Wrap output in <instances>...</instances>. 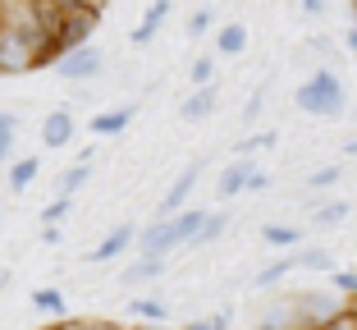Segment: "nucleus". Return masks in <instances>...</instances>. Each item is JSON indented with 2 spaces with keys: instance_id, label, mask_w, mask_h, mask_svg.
<instances>
[{
  "instance_id": "2f4dec72",
  "label": "nucleus",
  "mask_w": 357,
  "mask_h": 330,
  "mask_svg": "<svg viewBox=\"0 0 357 330\" xmlns=\"http://www.w3.org/2000/svg\"><path fill=\"white\" fill-rule=\"evenodd\" d=\"M51 330H124V326H115V321H78V317H60Z\"/></svg>"
},
{
  "instance_id": "4be33fe9",
  "label": "nucleus",
  "mask_w": 357,
  "mask_h": 330,
  "mask_svg": "<svg viewBox=\"0 0 357 330\" xmlns=\"http://www.w3.org/2000/svg\"><path fill=\"white\" fill-rule=\"evenodd\" d=\"M128 312H133L137 321H147V326H165V321H169V303L165 299H151V294L128 299Z\"/></svg>"
},
{
  "instance_id": "6e6552de",
  "label": "nucleus",
  "mask_w": 357,
  "mask_h": 330,
  "mask_svg": "<svg viewBox=\"0 0 357 330\" xmlns=\"http://www.w3.org/2000/svg\"><path fill=\"white\" fill-rule=\"evenodd\" d=\"M215 106H220V83L188 87V96L178 101V119H183V124H206V119L215 115Z\"/></svg>"
},
{
  "instance_id": "79ce46f5",
  "label": "nucleus",
  "mask_w": 357,
  "mask_h": 330,
  "mask_svg": "<svg viewBox=\"0 0 357 330\" xmlns=\"http://www.w3.org/2000/svg\"><path fill=\"white\" fill-rule=\"evenodd\" d=\"M0 230H5V211H0Z\"/></svg>"
},
{
  "instance_id": "c85d7f7f",
  "label": "nucleus",
  "mask_w": 357,
  "mask_h": 330,
  "mask_svg": "<svg viewBox=\"0 0 357 330\" xmlns=\"http://www.w3.org/2000/svg\"><path fill=\"white\" fill-rule=\"evenodd\" d=\"M74 202H78V197H60V193H55L51 202H46V207H42V225H60V220H64V216L74 211Z\"/></svg>"
},
{
  "instance_id": "9b49d317",
  "label": "nucleus",
  "mask_w": 357,
  "mask_h": 330,
  "mask_svg": "<svg viewBox=\"0 0 357 330\" xmlns=\"http://www.w3.org/2000/svg\"><path fill=\"white\" fill-rule=\"evenodd\" d=\"M169 10H174V0H151L147 10H142V19H137V28H133V37H128V42H133L137 51H142V46H151V42H156V32L165 28Z\"/></svg>"
},
{
  "instance_id": "1a4fd4ad",
  "label": "nucleus",
  "mask_w": 357,
  "mask_h": 330,
  "mask_svg": "<svg viewBox=\"0 0 357 330\" xmlns=\"http://www.w3.org/2000/svg\"><path fill=\"white\" fill-rule=\"evenodd\" d=\"M169 257H147V253H133V262H128L124 271H119V285L124 289H142V285H156L160 276H165Z\"/></svg>"
},
{
  "instance_id": "39448f33",
  "label": "nucleus",
  "mask_w": 357,
  "mask_h": 330,
  "mask_svg": "<svg viewBox=\"0 0 357 330\" xmlns=\"http://www.w3.org/2000/svg\"><path fill=\"white\" fill-rule=\"evenodd\" d=\"M37 138H42L46 151H64L69 142L78 138V115L69 106H55L42 115V128H37Z\"/></svg>"
},
{
  "instance_id": "20e7f679",
  "label": "nucleus",
  "mask_w": 357,
  "mask_h": 330,
  "mask_svg": "<svg viewBox=\"0 0 357 330\" xmlns=\"http://www.w3.org/2000/svg\"><path fill=\"white\" fill-rule=\"evenodd\" d=\"M137 230L142 225H133V220H119L115 230H105V239L87 253V262L92 267H110V262H119V257H128V248H137Z\"/></svg>"
},
{
  "instance_id": "9d476101",
  "label": "nucleus",
  "mask_w": 357,
  "mask_h": 330,
  "mask_svg": "<svg viewBox=\"0 0 357 330\" xmlns=\"http://www.w3.org/2000/svg\"><path fill=\"white\" fill-rule=\"evenodd\" d=\"M197 179H202V160L183 165V170H178V179L169 183V193L160 197V211H156V216H174V211H183V207H188V197H192V188H197Z\"/></svg>"
},
{
  "instance_id": "c756f323",
  "label": "nucleus",
  "mask_w": 357,
  "mask_h": 330,
  "mask_svg": "<svg viewBox=\"0 0 357 330\" xmlns=\"http://www.w3.org/2000/svg\"><path fill=\"white\" fill-rule=\"evenodd\" d=\"M215 28V14H211V5H202V10L188 14V37L197 42V37H206V32Z\"/></svg>"
},
{
  "instance_id": "f704fd0d",
  "label": "nucleus",
  "mask_w": 357,
  "mask_h": 330,
  "mask_svg": "<svg viewBox=\"0 0 357 330\" xmlns=\"http://www.w3.org/2000/svg\"><path fill=\"white\" fill-rule=\"evenodd\" d=\"M298 10H303L307 19H326V14H330V0H298Z\"/></svg>"
},
{
  "instance_id": "7c9ffc66",
  "label": "nucleus",
  "mask_w": 357,
  "mask_h": 330,
  "mask_svg": "<svg viewBox=\"0 0 357 330\" xmlns=\"http://www.w3.org/2000/svg\"><path fill=\"white\" fill-rule=\"evenodd\" d=\"M229 326H234V312H211V317L188 321L183 330H229Z\"/></svg>"
},
{
  "instance_id": "ea45409f",
  "label": "nucleus",
  "mask_w": 357,
  "mask_h": 330,
  "mask_svg": "<svg viewBox=\"0 0 357 330\" xmlns=\"http://www.w3.org/2000/svg\"><path fill=\"white\" fill-rule=\"evenodd\" d=\"M344 156H348V160H353V156H357V133H353V138H348V142H344Z\"/></svg>"
},
{
  "instance_id": "473e14b6",
  "label": "nucleus",
  "mask_w": 357,
  "mask_h": 330,
  "mask_svg": "<svg viewBox=\"0 0 357 330\" xmlns=\"http://www.w3.org/2000/svg\"><path fill=\"white\" fill-rule=\"evenodd\" d=\"M261 106H266V87H257V92L248 96V106H243V124H248V128L261 119Z\"/></svg>"
},
{
  "instance_id": "4c0bfd02",
  "label": "nucleus",
  "mask_w": 357,
  "mask_h": 330,
  "mask_svg": "<svg viewBox=\"0 0 357 330\" xmlns=\"http://www.w3.org/2000/svg\"><path fill=\"white\" fill-rule=\"evenodd\" d=\"M339 42H344L348 60H357V23H348V28H344V37H339Z\"/></svg>"
},
{
  "instance_id": "7ed1b4c3",
  "label": "nucleus",
  "mask_w": 357,
  "mask_h": 330,
  "mask_svg": "<svg viewBox=\"0 0 357 330\" xmlns=\"http://www.w3.org/2000/svg\"><path fill=\"white\" fill-rule=\"evenodd\" d=\"M101 74H105V51L96 42L74 46V51L60 55V64H55V78H60L64 87H87V83H96Z\"/></svg>"
},
{
  "instance_id": "f257e3e1",
  "label": "nucleus",
  "mask_w": 357,
  "mask_h": 330,
  "mask_svg": "<svg viewBox=\"0 0 357 330\" xmlns=\"http://www.w3.org/2000/svg\"><path fill=\"white\" fill-rule=\"evenodd\" d=\"M294 106L303 110V115H312V119H339L348 110V87H344V78H339V69L316 64L312 74L298 83Z\"/></svg>"
},
{
  "instance_id": "a211bd4d",
  "label": "nucleus",
  "mask_w": 357,
  "mask_h": 330,
  "mask_svg": "<svg viewBox=\"0 0 357 330\" xmlns=\"http://www.w3.org/2000/svg\"><path fill=\"white\" fill-rule=\"evenodd\" d=\"M294 257H298V271H312V276H335L339 271L335 253L326 243H303V248H294Z\"/></svg>"
},
{
  "instance_id": "c9c22d12",
  "label": "nucleus",
  "mask_w": 357,
  "mask_h": 330,
  "mask_svg": "<svg viewBox=\"0 0 357 330\" xmlns=\"http://www.w3.org/2000/svg\"><path fill=\"white\" fill-rule=\"evenodd\" d=\"M266 188H271V170H261V165H257L252 179H248V193H266Z\"/></svg>"
},
{
  "instance_id": "0eeeda50",
  "label": "nucleus",
  "mask_w": 357,
  "mask_h": 330,
  "mask_svg": "<svg viewBox=\"0 0 357 330\" xmlns=\"http://www.w3.org/2000/svg\"><path fill=\"white\" fill-rule=\"evenodd\" d=\"M252 170H257V160H252V156H234L229 165L215 174V197H220V202H234V197H243V193H248V179H252Z\"/></svg>"
},
{
  "instance_id": "dca6fc26",
  "label": "nucleus",
  "mask_w": 357,
  "mask_h": 330,
  "mask_svg": "<svg viewBox=\"0 0 357 330\" xmlns=\"http://www.w3.org/2000/svg\"><path fill=\"white\" fill-rule=\"evenodd\" d=\"M206 207H183V211H174L169 220H174V239H178V248H197V234H202V225H206Z\"/></svg>"
},
{
  "instance_id": "f3484780",
  "label": "nucleus",
  "mask_w": 357,
  "mask_h": 330,
  "mask_svg": "<svg viewBox=\"0 0 357 330\" xmlns=\"http://www.w3.org/2000/svg\"><path fill=\"white\" fill-rule=\"evenodd\" d=\"M303 225H289V220H266L261 225V243L266 248H280V253H294V248H303Z\"/></svg>"
},
{
  "instance_id": "aec40b11",
  "label": "nucleus",
  "mask_w": 357,
  "mask_h": 330,
  "mask_svg": "<svg viewBox=\"0 0 357 330\" xmlns=\"http://www.w3.org/2000/svg\"><path fill=\"white\" fill-rule=\"evenodd\" d=\"M37 174H42V156H19L5 170V183H10V193H28L37 183Z\"/></svg>"
},
{
  "instance_id": "423d86ee",
  "label": "nucleus",
  "mask_w": 357,
  "mask_h": 330,
  "mask_svg": "<svg viewBox=\"0 0 357 330\" xmlns=\"http://www.w3.org/2000/svg\"><path fill=\"white\" fill-rule=\"evenodd\" d=\"M137 253H147V257H174L178 253L174 220H169V216H151V220L137 230Z\"/></svg>"
},
{
  "instance_id": "6ab92c4d",
  "label": "nucleus",
  "mask_w": 357,
  "mask_h": 330,
  "mask_svg": "<svg viewBox=\"0 0 357 330\" xmlns=\"http://www.w3.org/2000/svg\"><path fill=\"white\" fill-rule=\"evenodd\" d=\"M294 271H298V257H294V253H284V257H275V262H266V267L257 271V276H252V289H257V294H261V289H275L280 280L294 276Z\"/></svg>"
},
{
  "instance_id": "f03ea898",
  "label": "nucleus",
  "mask_w": 357,
  "mask_h": 330,
  "mask_svg": "<svg viewBox=\"0 0 357 330\" xmlns=\"http://www.w3.org/2000/svg\"><path fill=\"white\" fill-rule=\"evenodd\" d=\"M96 23H101V10H69L55 19V32L46 42V64H60V55H69L74 46H87L96 37Z\"/></svg>"
},
{
  "instance_id": "ddd939ff",
  "label": "nucleus",
  "mask_w": 357,
  "mask_h": 330,
  "mask_svg": "<svg viewBox=\"0 0 357 330\" xmlns=\"http://www.w3.org/2000/svg\"><path fill=\"white\" fill-rule=\"evenodd\" d=\"M133 115H137L133 106H105L87 119V133H92V138H119V133L133 124Z\"/></svg>"
},
{
  "instance_id": "b1692460",
  "label": "nucleus",
  "mask_w": 357,
  "mask_h": 330,
  "mask_svg": "<svg viewBox=\"0 0 357 330\" xmlns=\"http://www.w3.org/2000/svg\"><path fill=\"white\" fill-rule=\"evenodd\" d=\"M303 51L307 55H316V64H330V69H339V60H344V42H330V37H326V32H316V37H307V42H303Z\"/></svg>"
},
{
  "instance_id": "bb28decb",
  "label": "nucleus",
  "mask_w": 357,
  "mask_h": 330,
  "mask_svg": "<svg viewBox=\"0 0 357 330\" xmlns=\"http://www.w3.org/2000/svg\"><path fill=\"white\" fill-rule=\"evenodd\" d=\"M229 220H234V216L225 211V207H215V211L206 216V225H202V234H197V248H211L215 239H225V234H229Z\"/></svg>"
},
{
  "instance_id": "5701e85b",
  "label": "nucleus",
  "mask_w": 357,
  "mask_h": 330,
  "mask_svg": "<svg viewBox=\"0 0 357 330\" xmlns=\"http://www.w3.org/2000/svg\"><path fill=\"white\" fill-rule=\"evenodd\" d=\"M14 147H19V115L14 110H0V170H10L14 160Z\"/></svg>"
},
{
  "instance_id": "a878e982",
  "label": "nucleus",
  "mask_w": 357,
  "mask_h": 330,
  "mask_svg": "<svg viewBox=\"0 0 357 330\" xmlns=\"http://www.w3.org/2000/svg\"><path fill=\"white\" fill-rule=\"evenodd\" d=\"M215 69H220V55L202 51L197 60L188 64V74H183V78H188V87H211V83H215Z\"/></svg>"
},
{
  "instance_id": "f8f14e48",
  "label": "nucleus",
  "mask_w": 357,
  "mask_h": 330,
  "mask_svg": "<svg viewBox=\"0 0 357 330\" xmlns=\"http://www.w3.org/2000/svg\"><path fill=\"white\" fill-rule=\"evenodd\" d=\"M248 23H238V19H229V23H220L215 28V37H211V51L220 55V60H238L243 51H248Z\"/></svg>"
},
{
  "instance_id": "a19ab883",
  "label": "nucleus",
  "mask_w": 357,
  "mask_h": 330,
  "mask_svg": "<svg viewBox=\"0 0 357 330\" xmlns=\"http://www.w3.org/2000/svg\"><path fill=\"white\" fill-rule=\"evenodd\" d=\"M0 32H5V10H0Z\"/></svg>"
},
{
  "instance_id": "393cba45",
  "label": "nucleus",
  "mask_w": 357,
  "mask_h": 330,
  "mask_svg": "<svg viewBox=\"0 0 357 330\" xmlns=\"http://www.w3.org/2000/svg\"><path fill=\"white\" fill-rule=\"evenodd\" d=\"M32 312H42V317H64L69 312V303H64V294L55 285H42V289H32Z\"/></svg>"
},
{
  "instance_id": "cd10ccee",
  "label": "nucleus",
  "mask_w": 357,
  "mask_h": 330,
  "mask_svg": "<svg viewBox=\"0 0 357 330\" xmlns=\"http://www.w3.org/2000/svg\"><path fill=\"white\" fill-rule=\"evenodd\" d=\"M275 142H280V133H275V128H261V133H248V138H238L234 156H257V151H271Z\"/></svg>"
},
{
  "instance_id": "4468645a",
  "label": "nucleus",
  "mask_w": 357,
  "mask_h": 330,
  "mask_svg": "<svg viewBox=\"0 0 357 330\" xmlns=\"http://www.w3.org/2000/svg\"><path fill=\"white\" fill-rule=\"evenodd\" d=\"M348 197H321V202L312 207V216H307V230H316V234H330V230H339V225L348 220Z\"/></svg>"
},
{
  "instance_id": "2eb2a0df",
  "label": "nucleus",
  "mask_w": 357,
  "mask_h": 330,
  "mask_svg": "<svg viewBox=\"0 0 357 330\" xmlns=\"http://www.w3.org/2000/svg\"><path fill=\"white\" fill-rule=\"evenodd\" d=\"M339 183H344V160H326V165H316L303 179V193L307 197H330Z\"/></svg>"
},
{
  "instance_id": "412c9836",
  "label": "nucleus",
  "mask_w": 357,
  "mask_h": 330,
  "mask_svg": "<svg viewBox=\"0 0 357 330\" xmlns=\"http://www.w3.org/2000/svg\"><path fill=\"white\" fill-rule=\"evenodd\" d=\"M87 179H92V165H87V160H74V165H64V170L55 174V193H60V197H78V193L87 188Z\"/></svg>"
},
{
  "instance_id": "72a5a7b5",
  "label": "nucleus",
  "mask_w": 357,
  "mask_h": 330,
  "mask_svg": "<svg viewBox=\"0 0 357 330\" xmlns=\"http://www.w3.org/2000/svg\"><path fill=\"white\" fill-rule=\"evenodd\" d=\"M51 10H60V14H69V10H101V0H46Z\"/></svg>"
},
{
  "instance_id": "e433bc0d",
  "label": "nucleus",
  "mask_w": 357,
  "mask_h": 330,
  "mask_svg": "<svg viewBox=\"0 0 357 330\" xmlns=\"http://www.w3.org/2000/svg\"><path fill=\"white\" fill-rule=\"evenodd\" d=\"M321 330H357V321H353V312L344 308V312H339L335 321H326V326H321Z\"/></svg>"
},
{
  "instance_id": "58836bf2",
  "label": "nucleus",
  "mask_w": 357,
  "mask_h": 330,
  "mask_svg": "<svg viewBox=\"0 0 357 330\" xmlns=\"http://www.w3.org/2000/svg\"><path fill=\"white\" fill-rule=\"evenodd\" d=\"M257 330H294V326L280 321V317H261V321H257Z\"/></svg>"
}]
</instances>
